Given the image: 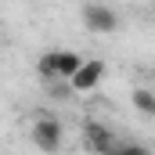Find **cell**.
<instances>
[{"label":"cell","instance_id":"6da1fadb","mask_svg":"<svg viewBox=\"0 0 155 155\" xmlns=\"http://www.w3.org/2000/svg\"><path fill=\"white\" fill-rule=\"evenodd\" d=\"M61 137H65V130H61V123L54 116H36V123H33V141L40 144V152L54 155L61 148Z\"/></svg>","mask_w":155,"mask_h":155},{"label":"cell","instance_id":"7a4b0ae2","mask_svg":"<svg viewBox=\"0 0 155 155\" xmlns=\"http://www.w3.org/2000/svg\"><path fill=\"white\" fill-rule=\"evenodd\" d=\"M83 25H87L90 33L108 36V33L119 29V15L108 7V4H83Z\"/></svg>","mask_w":155,"mask_h":155},{"label":"cell","instance_id":"3957f363","mask_svg":"<svg viewBox=\"0 0 155 155\" xmlns=\"http://www.w3.org/2000/svg\"><path fill=\"white\" fill-rule=\"evenodd\" d=\"M101 79H105V61L101 58H87L79 65V72L69 79V87H72V94H90Z\"/></svg>","mask_w":155,"mask_h":155},{"label":"cell","instance_id":"277c9868","mask_svg":"<svg viewBox=\"0 0 155 155\" xmlns=\"http://www.w3.org/2000/svg\"><path fill=\"white\" fill-rule=\"evenodd\" d=\"M83 137H87V148L97 152V155H112V152H116V144H119L116 137H112V130L101 126L97 119H90V123L83 126Z\"/></svg>","mask_w":155,"mask_h":155},{"label":"cell","instance_id":"5b68a950","mask_svg":"<svg viewBox=\"0 0 155 155\" xmlns=\"http://www.w3.org/2000/svg\"><path fill=\"white\" fill-rule=\"evenodd\" d=\"M83 61H87V58L76 54V51H58V79H65V83H69V79L79 72V65H83Z\"/></svg>","mask_w":155,"mask_h":155},{"label":"cell","instance_id":"8992f818","mask_svg":"<svg viewBox=\"0 0 155 155\" xmlns=\"http://www.w3.org/2000/svg\"><path fill=\"white\" fill-rule=\"evenodd\" d=\"M134 108H137L141 116L155 119V90L152 87H137V90H134Z\"/></svg>","mask_w":155,"mask_h":155},{"label":"cell","instance_id":"52a82bcc","mask_svg":"<svg viewBox=\"0 0 155 155\" xmlns=\"http://www.w3.org/2000/svg\"><path fill=\"white\" fill-rule=\"evenodd\" d=\"M36 72H40V79H47V83L58 79V51L40 54V58H36Z\"/></svg>","mask_w":155,"mask_h":155},{"label":"cell","instance_id":"ba28073f","mask_svg":"<svg viewBox=\"0 0 155 155\" xmlns=\"http://www.w3.org/2000/svg\"><path fill=\"white\" fill-rule=\"evenodd\" d=\"M112 155H152L144 144H137V141H126V144H116V152Z\"/></svg>","mask_w":155,"mask_h":155},{"label":"cell","instance_id":"9c48e42d","mask_svg":"<svg viewBox=\"0 0 155 155\" xmlns=\"http://www.w3.org/2000/svg\"><path fill=\"white\" fill-rule=\"evenodd\" d=\"M72 94V87H61L58 79H54V87H51V97H69Z\"/></svg>","mask_w":155,"mask_h":155}]
</instances>
